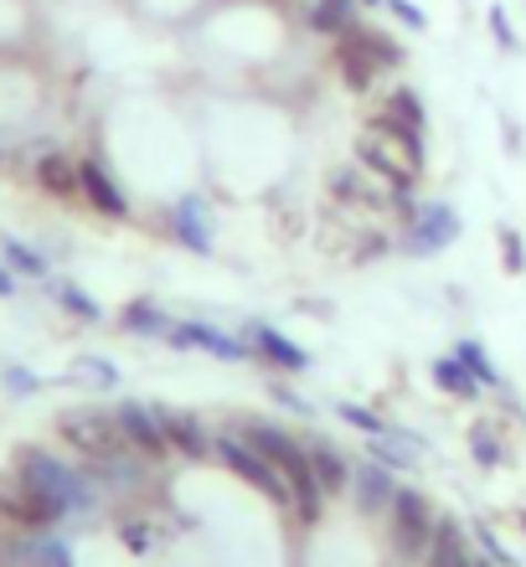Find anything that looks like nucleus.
<instances>
[{"label":"nucleus","instance_id":"33","mask_svg":"<svg viewBox=\"0 0 526 567\" xmlns=\"http://www.w3.org/2000/svg\"><path fill=\"white\" fill-rule=\"evenodd\" d=\"M501 248H506V264H512V274H522L526 254H522V238H516L512 227H506V233H501Z\"/></svg>","mask_w":526,"mask_h":567},{"label":"nucleus","instance_id":"11","mask_svg":"<svg viewBox=\"0 0 526 567\" xmlns=\"http://www.w3.org/2000/svg\"><path fill=\"white\" fill-rule=\"evenodd\" d=\"M166 341H171V346H196V351H207V357H217V361H248V357H254V351H248V341L227 336V330L202 326V320L171 326V330H166Z\"/></svg>","mask_w":526,"mask_h":567},{"label":"nucleus","instance_id":"30","mask_svg":"<svg viewBox=\"0 0 526 567\" xmlns=\"http://www.w3.org/2000/svg\"><path fill=\"white\" fill-rule=\"evenodd\" d=\"M388 11L403 21V27H413V31H423L429 27V16H423V6H413V0H388Z\"/></svg>","mask_w":526,"mask_h":567},{"label":"nucleus","instance_id":"27","mask_svg":"<svg viewBox=\"0 0 526 567\" xmlns=\"http://www.w3.org/2000/svg\"><path fill=\"white\" fill-rule=\"evenodd\" d=\"M470 454H475L485 470H491V464H501V454H506V449H501V439H496V429H491V423H475V429H470Z\"/></svg>","mask_w":526,"mask_h":567},{"label":"nucleus","instance_id":"32","mask_svg":"<svg viewBox=\"0 0 526 567\" xmlns=\"http://www.w3.org/2000/svg\"><path fill=\"white\" fill-rule=\"evenodd\" d=\"M491 37H496L506 52L516 47V31H512V21H506V11H501V6H491Z\"/></svg>","mask_w":526,"mask_h":567},{"label":"nucleus","instance_id":"7","mask_svg":"<svg viewBox=\"0 0 526 567\" xmlns=\"http://www.w3.org/2000/svg\"><path fill=\"white\" fill-rule=\"evenodd\" d=\"M58 433L83 454V460H104V454L124 449L120 419L104 413V408H68V413H58Z\"/></svg>","mask_w":526,"mask_h":567},{"label":"nucleus","instance_id":"12","mask_svg":"<svg viewBox=\"0 0 526 567\" xmlns=\"http://www.w3.org/2000/svg\"><path fill=\"white\" fill-rule=\"evenodd\" d=\"M78 196L93 212H104V217H130V202H124V192L99 161H78Z\"/></svg>","mask_w":526,"mask_h":567},{"label":"nucleus","instance_id":"26","mask_svg":"<svg viewBox=\"0 0 526 567\" xmlns=\"http://www.w3.org/2000/svg\"><path fill=\"white\" fill-rule=\"evenodd\" d=\"M454 357H460V361L470 367V372L481 377V388H501V372L491 367V357H485V346H481V341H460V346H454Z\"/></svg>","mask_w":526,"mask_h":567},{"label":"nucleus","instance_id":"19","mask_svg":"<svg viewBox=\"0 0 526 567\" xmlns=\"http://www.w3.org/2000/svg\"><path fill=\"white\" fill-rule=\"evenodd\" d=\"M310 464H316V480H320V491H326V495L351 491V464H347V454H341V449L310 444Z\"/></svg>","mask_w":526,"mask_h":567},{"label":"nucleus","instance_id":"15","mask_svg":"<svg viewBox=\"0 0 526 567\" xmlns=\"http://www.w3.org/2000/svg\"><path fill=\"white\" fill-rule=\"evenodd\" d=\"M423 567H475V557H470V542H465V532H460V522L439 516L434 542H429V553H423Z\"/></svg>","mask_w":526,"mask_h":567},{"label":"nucleus","instance_id":"20","mask_svg":"<svg viewBox=\"0 0 526 567\" xmlns=\"http://www.w3.org/2000/svg\"><path fill=\"white\" fill-rule=\"evenodd\" d=\"M310 31H320V37L357 31V0H310Z\"/></svg>","mask_w":526,"mask_h":567},{"label":"nucleus","instance_id":"14","mask_svg":"<svg viewBox=\"0 0 526 567\" xmlns=\"http://www.w3.org/2000/svg\"><path fill=\"white\" fill-rule=\"evenodd\" d=\"M372 124L403 130V135H423V130H429V109H423V99L413 89H398V93H388V104L372 114Z\"/></svg>","mask_w":526,"mask_h":567},{"label":"nucleus","instance_id":"10","mask_svg":"<svg viewBox=\"0 0 526 567\" xmlns=\"http://www.w3.org/2000/svg\"><path fill=\"white\" fill-rule=\"evenodd\" d=\"M114 419H120L124 444L135 449V454H166V449H171V439H166V423H161V408H145V403H120V408H114Z\"/></svg>","mask_w":526,"mask_h":567},{"label":"nucleus","instance_id":"4","mask_svg":"<svg viewBox=\"0 0 526 567\" xmlns=\"http://www.w3.org/2000/svg\"><path fill=\"white\" fill-rule=\"evenodd\" d=\"M336 62H341V78H347V89H372L377 73L382 68H398L403 52L388 42V37H372V31H347V37H336Z\"/></svg>","mask_w":526,"mask_h":567},{"label":"nucleus","instance_id":"34","mask_svg":"<svg viewBox=\"0 0 526 567\" xmlns=\"http://www.w3.org/2000/svg\"><path fill=\"white\" fill-rule=\"evenodd\" d=\"M274 403H279V408H295V413H310V403H305V398H300V392H295V388H279V382H274Z\"/></svg>","mask_w":526,"mask_h":567},{"label":"nucleus","instance_id":"2","mask_svg":"<svg viewBox=\"0 0 526 567\" xmlns=\"http://www.w3.org/2000/svg\"><path fill=\"white\" fill-rule=\"evenodd\" d=\"M357 165L382 176L398 192H413L423 176V135H403V130H382L372 124L367 135L357 140Z\"/></svg>","mask_w":526,"mask_h":567},{"label":"nucleus","instance_id":"21","mask_svg":"<svg viewBox=\"0 0 526 567\" xmlns=\"http://www.w3.org/2000/svg\"><path fill=\"white\" fill-rule=\"evenodd\" d=\"M434 382H439V392H450V398H460V403H475V398H481V377L470 372L460 357L434 361Z\"/></svg>","mask_w":526,"mask_h":567},{"label":"nucleus","instance_id":"24","mask_svg":"<svg viewBox=\"0 0 526 567\" xmlns=\"http://www.w3.org/2000/svg\"><path fill=\"white\" fill-rule=\"evenodd\" d=\"M0 258H6V269L21 274V279H47V269H52V264L21 238H0Z\"/></svg>","mask_w":526,"mask_h":567},{"label":"nucleus","instance_id":"8","mask_svg":"<svg viewBox=\"0 0 526 567\" xmlns=\"http://www.w3.org/2000/svg\"><path fill=\"white\" fill-rule=\"evenodd\" d=\"M454 238H460V212H454L450 202H419L403 248L413 258H429V254H439V248H450Z\"/></svg>","mask_w":526,"mask_h":567},{"label":"nucleus","instance_id":"38","mask_svg":"<svg viewBox=\"0 0 526 567\" xmlns=\"http://www.w3.org/2000/svg\"><path fill=\"white\" fill-rule=\"evenodd\" d=\"M372 6H377V0H372Z\"/></svg>","mask_w":526,"mask_h":567},{"label":"nucleus","instance_id":"29","mask_svg":"<svg viewBox=\"0 0 526 567\" xmlns=\"http://www.w3.org/2000/svg\"><path fill=\"white\" fill-rule=\"evenodd\" d=\"M336 413H341V419H347L351 429H361V433H367V439H372V433H382V429H388V423L377 419V413H367V408H357V403H341V408H336Z\"/></svg>","mask_w":526,"mask_h":567},{"label":"nucleus","instance_id":"37","mask_svg":"<svg viewBox=\"0 0 526 567\" xmlns=\"http://www.w3.org/2000/svg\"><path fill=\"white\" fill-rule=\"evenodd\" d=\"M475 567H491V563H475Z\"/></svg>","mask_w":526,"mask_h":567},{"label":"nucleus","instance_id":"36","mask_svg":"<svg viewBox=\"0 0 526 567\" xmlns=\"http://www.w3.org/2000/svg\"><path fill=\"white\" fill-rule=\"evenodd\" d=\"M11 295H16V274L0 269V299H11Z\"/></svg>","mask_w":526,"mask_h":567},{"label":"nucleus","instance_id":"22","mask_svg":"<svg viewBox=\"0 0 526 567\" xmlns=\"http://www.w3.org/2000/svg\"><path fill=\"white\" fill-rule=\"evenodd\" d=\"M37 186L52 196H78V161H68L62 150L42 155V161H37Z\"/></svg>","mask_w":526,"mask_h":567},{"label":"nucleus","instance_id":"9","mask_svg":"<svg viewBox=\"0 0 526 567\" xmlns=\"http://www.w3.org/2000/svg\"><path fill=\"white\" fill-rule=\"evenodd\" d=\"M351 501L361 516H388L398 501V475L382 460H367L361 470H351Z\"/></svg>","mask_w":526,"mask_h":567},{"label":"nucleus","instance_id":"28","mask_svg":"<svg viewBox=\"0 0 526 567\" xmlns=\"http://www.w3.org/2000/svg\"><path fill=\"white\" fill-rule=\"evenodd\" d=\"M73 377H83V382H99V388H120V372H114V367H109V361H78V372Z\"/></svg>","mask_w":526,"mask_h":567},{"label":"nucleus","instance_id":"35","mask_svg":"<svg viewBox=\"0 0 526 567\" xmlns=\"http://www.w3.org/2000/svg\"><path fill=\"white\" fill-rule=\"evenodd\" d=\"M481 547H485V553H491V563L512 567V557H506V547H501V542H496V532H491V526H481Z\"/></svg>","mask_w":526,"mask_h":567},{"label":"nucleus","instance_id":"13","mask_svg":"<svg viewBox=\"0 0 526 567\" xmlns=\"http://www.w3.org/2000/svg\"><path fill=\"white\" fill-rule=\"evenodd\" d=\"M248 346H254V357L274 361V367H285V372H305V367H310V351H305V346H295L289 336H279L274 326H264V320H254V326H248Z\"/></svg>","mask_w":526,"mask_h":567},{"label":"nucleus","instance_id":"18","mask_svg":"<svg viewBox=\"0 0 526 567\" xmlns=\"http://www.w3.org/2000/svg\"><path fill=\"white\" fill-rule=\"evenodd\" d=\"M419 454H423V439H413V433H398V429L372 433V460H382L388 470H408Z\"/></svg>","mask_w":526,"mask_h":567},{"label":"nucleus","instance_id":"3","mask_svg":"<svg viewBox=\"0 0 526 567\" xmlns=\"http://www.w3.org/2000/svg\"><path fill=\"white\" fill-rule=\"evenodd\" d=\"M212 454H217V460H223L238 480H248L254 491L269 495L274 506H295V491L285 485V475H279V470H274V464L264 460L248 439H238V433H212Z\"/></svg>","mask_w":526,"mask_h":567},{"label":"nucleus","instance_id":"6","mask_svg":"<svg viewBox=\"0 0 526 567\" xmlns=\"http://www.w3.org/2000/svg\"><path fill=\"white\" fill-rule=\"evenodd\" d=\"M62 516H68V511H62L58 501H47L21 470L0 475V522L6 526H16V532H47V526H58Z\"/></svg>","mask_w":526,"mask_h":567},{"label":"nucleus","instance_id":"25","mask_svg":"<svg viewBox=\"0 0 526 567\" xmlns=\"http://www.w3.org/2000/svg\"><path fill=\"white\" fill-rule=\"evenodd\" d=\"M52 295H58V305L68 315H78V320H104V310H99V299L93 295H83V289H78V284H58V289H52Z\"/></svg>","mask_w":526,"mask_h":567},{"label":"nucleus","instance_id":"23","mask_svg":"<svg viewBox=\"0 0 526 567\" xmlns=\"http://www.w3.org/2000/svg\"><path fill=\"white\" fill-rule=\"evenodd\" d=\"M120 330H130V336H166L171 320H166V310H161L155 299H135V305H124Z\"/></svg>","mask_w":526,"mask_h":567},{"label":"nucleus","instance_id":"31","mask_svg":"<svg viewBox=\"0 0 526 567\" xmlns=\"http://www.w3.org/2000/svg\"><path fill=\"white\" fill-rule=\"evenodd\" d=\"M6 388H11V398H31V392H37V377H31L27 367H6Z\"/></svg>","mask_w":526,"mask_h":567},{"label":"nucleus","instance_id":"16","mask_svg":"<svg viewBox=\"0 0 526 567\" xmlns=\"http://www.w3.org/2000/svg\"><path fill=\"white\" fill-rule=\"evenodd\" d=\"M161 423H166L171 449H181L186 460H207L212 454V433L192 419V413H176V408H161Z\"/></svg>","mask_w":526,"mask_h":567},{"label":"nucleus","instance_id":"17","mask_svg":"<svg viewBox=\"0 0 526 567\" xmlns=\"http://www.w3.org/2000/svg\"><path fill=\"white\" fill-rule=\"evenodd\" d=\"M171 233H176L181 248H192V254H212V227H207V212L196 196H186L176 212H171Z\"/></svg>","mask_w":526,"mask_h":567},{"label":"nucleus","instance_id":"5","mask_svg":"<svg viewBox=\"0 0 526 567\" xmlns=\"http://www.w3.org/2000/svg\"><path fill=\"white\" fill-rule=\"evenodd\" d=\"M388 522H392V553L403 557V563H419V557L429 553V542H434L439 511L423 491H398Z\"/></svg>","mask_w":526,"mask_h":567},{"label":"nucleus","instance_id":"1","mask_svg":"<svg viewBox=\"0 0 526 567\" xmlns=\"http://www.w3.org/2000/svg\"><path fill=\"white\" fill-rule=\"evenodd\" d=\"M243 439L264 454V460L285 475V485L295 491V511H300V522H320V480H316V464H310V449L300 439H289L285 429H274V423H248Z\"/></svg>","mask_w":526,"mask_h":567}]
</instances>
